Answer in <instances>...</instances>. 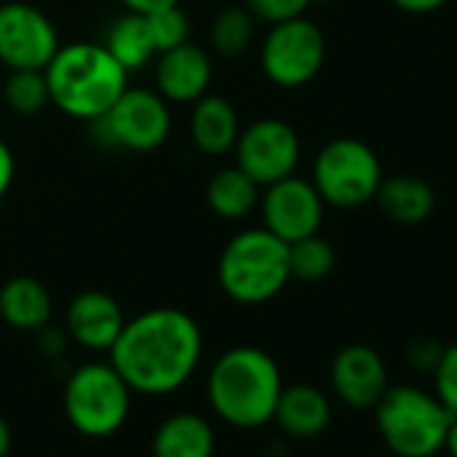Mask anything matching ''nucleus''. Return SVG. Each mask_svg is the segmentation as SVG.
Returning a JSON list of instances; mask_svg holds the SVG:
<instances>
[{"instance_id":"obj_21","label":"nucleus","mask_w":457,"mask_h":457,"mask_svg":"<svg viewBox=\"0 0 457 457\" xmlns=\"http://www.w3.org/2000/svg\"><path fill=\"white\" fill-rule=\"evenodd\" d=\"M204 199H207V207H210L218 218L240 220V218L251 215V212L259 207L262 186H259L248 172H243L237 164H232V167L218 170V172L207 180Z\"/></svg>"},{"instance_id":"obj_2","label":"nucleus","mask_w":457,"mask_h":457,"mask_svg":"<svg viewBox=\"0 0 457 457\" xmlns=\"http://www.w3.org/2000/svg\"><path fill=\"white\" fill-rule=\"evenodd\" d=\"M283 371L278 361L253 345L226 350L207 374V403L226 425L256 430L272 422L283 393Z\"/></svg>"},{"instance_id":"obj_23","label":"nucleus","mask_w":457,"mask_h":457,"mask_svg":"<svg viewBox=\"0 0 457 457\" xmlns=\"http://www.w3.org/2000/svg\"><path fill=\"white\" fill-rule=\"evenodd\" d=\"M256 38V20L248 9H223L210 25V46L220 57H240Z\"/></svg>"},{"instance_id":"obj_11","label":"nucleus","mask_w":457,"mask_h":457,"mask_svg":"<svg viewBox=\"0 0 457 457\" xmlns=\"http://www.w3.org/2000/svg\"><path fill=\"white\" fill-rule=\"evenodd\" d=\"M54 22L22 0L0 4V62L9 71H44L60 49Z\"/></svg>"},{"instance_id":"obj_35","label":"nucleus","mask_w":457,"mask_h":457,"mask_svg":"<svg viewBox=\"0 0 457 457\" xmlns=\"http://www.w3.org/2000/svg\"><path fill=\"white\" fill-rule=\"evenodd\" d=\"M444 449L449 452V457H457V417L452 420V425H449V430H446Z\"/></svg>"},{"instance_id":"obj_27","label":"nucleus","mask_w":457,"mask_h":457,"mask_svg":"<svg viewBox=\"0 0 457 457\" xmlns=\"http://www.w3.org/2000/svg\"><path fill=\"white\" fill-rule=\"evenodd\" d=\"M433 374V395L444 403V409L457 417V345L444 347Z\"/></svg>"},{"instance_id":"obj_10","label":"nucleus","mask_w":457,"mask_h":457,"mask_svg":"<svg viewBox=\"0 0 457 457\" xmlns=\"http://www.w3.org/2000/svg\"><path fill=\"white\" fill-rule=\"evenodd\" d=\"M235 164L262 188L296 172L302 159L299 132L283 119H259L240 129L235 143Z\"/></svg>"},{"instance_id":"obj_31","label":"nucleus","mask_w":457,"mask_h":457,"mask_svg":"<svg viewBox=\"0 0 457 457\" xmlns=\"http://www.w3.org/2000/svg\"><path fill=\"white\" fill-rule=\"evenodd\" d=\"M14 175H17V159H14V151L9 148L6 140H0V202L6 199L12 183H14Z\"/></svg>"},{"instance_id":"obj_24","label":"nucleus","mask_w":457,"mask_h":457,"mask_svg":"<svg viewBox=\"0 0 457 457\" xmlns=\"http://www.w3.org/2000/svg\"><path fill=\"white\" fill-rule=\"evenodd\" d=\"M288 262H291V278L304 283H318L334 272L337 251L320 235H310L288 245Z\"/></svg>"},{"instance_id":"obj_33","label":"nucleus","mask_w":457,"mask_h":457,"mask_svg":"<svg viewBox=\"0 0 457 457\" xmlns=\"http://www.w3.org/2000/svg\"><path fill=\"white\" fill-rule=\"evenodd\" d=\"M121 6L132 14H154V12H162V9H170V6H180V0H121Z\"/></svg>"},{"instance_id":"obj_17","label":"nucleus","mask_w":457,"mask_h":457,"mask_svg":"<svg viewBox=\"0 0 457 457\" xmlns=\"http://www.w3.org/2000/svg\"><path fill=\"white\" fill-rule=\"evenodd\" d=\"M54 312V302L49 288L30 278L17 275L0 286V318H4L14 331H41L49 326Z\"/></svg>"},{"instance_id":"obj_18","label":"nucleus","mask_w":457,"mask_h":457,"mask_svg":"<svg viewBox=\"0 0 457 457\" xmlns=\"http://www.w3.org/2000/svg\"><path fill=\"white\" fill-rule=\"evenodd\" d=\"M215 430L194 411H175L156 428L151 438V457H212Z\"/></svg>"},{"instance_id":"obj_8","label":"nucleus","mask_w":457,"mask_h":457,"mask_svg":"<svg viewBox=\"0 0 457 457\" xmlns=\"http://www.w3.org/2000/svg\"><path fill=\"white\" fill-rule=\"evenodd\" d=\"M95 124L108 145L132 154H148L167 143L172 132V113L170 103L159 92L127 87L108 113Z\"/></svg>"},{"instance_id":"obj_12","label":"nucleus","mask_w":457,"mask_h":457,"mask_svg":"<svg viewBox=\"0 0 457 457\" xmlns=\"http://www.w3.org/2000/svg\"><path fill=\"white\" fill-rule=\"evenodd\" d=\"M267 191L262 194V218L264 228L283 243H296L310 235H318L326 215V202L312 186V180L299 178L296 172L264 186Z\"/></svg>"},{"instance_id":"obj_34","label":"nucleus","mask_w":457,"mask_h":457,"mask_svg":"<svg viewBox=\"0 0 457 457\" xmlns=\"http://www.w3.org/2000/svg\"><path fill=\"white\" fill-rule=\"evenodd\" d=\"M14 446V433H12V425L6 422V417H0V457H9Z\"/></svg>"},{"instance_id":"obj_28","label":"nucleus","mask_w":457,"mask_h":457,"mask_svg":"<svg viewBox=\"0 0 457 457\" xmlns=\"http://www.w3.org/2000/svg\"><path fill=\"white\" fill-rule=\"evenodd\" d=\"M312 4L315 0H245V9L253 14V20H262L272 28L304 17Z\"/></svg>"},{"instance_id":"obj_14","label":"nucleus","mask_w":457,"mask_h":457,"mask_svg":"<svg viewBox=\"0 0 457 457\" xmlns=\"http://www.w3.org/2000/svg\"><path fill=\"white\" fill-rule=\"evenodd\" d=\"M154 79H156V92L167 103L191 105L199 97H204L210 89L212 60L202 46L186 41L175 49L156 54Z\"/></svg>"},{"instance_id":"obj_3","label":"nucleus","mask_w":457,"mask_h":457,"mask_svg":"<svg viewBox=\"0 0 457 457\" xmlns=\"http://www.w3.org/2000/svg\"><path fill=\"white\" fill-rule=\"evenodd\" d=\"M49 103L71 119L97 121L129 87V73L113 60L105 44L76 41L57 49L44 68Z\"/></svg>"},{"instance_id":"obj_16","label":"nucleus","mask_w":457,"mask_h":457,"mask_svg":"<svg viewBox=\"0 0 457 457\" xmlns=\"http://www.w3.org/2000/svg\"><path fill=\"white\" fill-rule=\"evenodd\" d=\"M240 116L237 108L220 95H204L191 103L188 132L194 145L207 156H220L235 148L240 137Z\"/></svg>"},{"instance_id":"obj_29","label":"nucleus","mask_w":457,"mask_h":457,"mask_svg":"<svg viewBox=\"0 0 457 457\" xmlns=\"http://www.w3.org/2000/svg\"><path fill=\"white\" fill-rule=\"evenodd\" d=\"M441 353H444V347L436 339L422 337V339H414L409 345L406 358H409L411 369H417V371H433L436 363H438V358H441Z\"/></svg>"},{"instance_id":"obj_9","label":"nucleus","mask_w":457,"mask_h":457,"mask_svg":"<svg viewBox=\"0 0 457 457\" xmlns=\"http://www.w3.org/2000/svg\"><path fill=\"white\" fill-rule=\"evenodd\" d=\"M326 62V36L307 17L272 25L262 44V71L280 89L310 84Z\"/></svg>"},{"instance_id":"obj_13","label":"nucleus","mask_w":457,"mask_h":457,"mask_svg":"<svg viewBox=\"0 0 457 457\" xmlns=\"http://www.w3.org/2000/svg\"><path fill=\"white\" fill-rule=\"evenodd\" d=\"M331 387L353 409H374L387 385V366L369 345H347L331 361Z\"/></svg>"},{"instance_id":"obj_4","label":"nucleus","mask_w":457,"mask_h":457,"mask_svg":"<svg viewBox=\"0 0 457 457\" xmlns=\"http://www.w3.org/2000/svg\"><path fill=\"white\" fill-rule=\"evenodd\" d=\"M288 243L270 228H243L218 256V286L237 304H267L291 283Z\"/></svg>"},{"instance_id":"obj_6","label":"nucleus","mask_w":457,"mask_h":457,"mask_svg":"<svg viewBox=\"0 0 457 457\" xmlns=\"http://www.w3.org/2000/svg\"><path fill=\"white\" fill-rule=\"evenodd\" d=\"M62 406L68 422L81 436L108 438L124 428L132 411V390L111 361H92L68 377Z\"/></svg>"},{"instance_id":"obj_5","label":"nucleus","mask_w":457,"mask_h":457,"mask_svg":"<svg viewBox=\"0 0 457 457\" xmlns=\"http://www.w3.org/2000/svg\"><path fill=\"white\" fill-rule=\"evenodd\" d=\"M377 430L398 457H433L444 449L452 414L444 403L414 385H395L374 403Z\"/></svg>"},{"instance_id":"obj_30","label":"nucleus","mask_w":457,"mask_h":457,"mask_svg":"<svg viewBox=\"0 0 457 457\" xmlns=\"http://www.w3.org/2000/svg\"><path fill=\"white\" fill-rule=\"evenodd\" d=\"M38 334V347H41V353L44 355H49V358H57V355H62L65 353V347H68V331H62V328H52V326H44L41 331H36Z\"/></svg>"},{"instance_id":"obj_25","label":"nucleus","mask_w":457,"mask_h":457,"mask_svg":"<svg viewBox=\"0 0 457 457\" xmlns=\"http://www.w3.org/2000/svg\"><path fill=\"white\" fill-rule=\"evenodd\" d=\"M4 97L17 116H38L49 105V87L44 71H12L6 79Z\"/></svg>"},{"instance_id":"obj_1","label":"nucleus","mask_w":457,"mask_h":457,"mask_svg":"<svg viewBox=\"0 0 457 457\" xmlns=\"http://www.w3.org/2000/svg\"><path fill=\"white\" fill-rule=\"evenodd\" d=\"M202 347V328L188 312L154 307L127 320L108 353L132 393L170 395L194 377Z\"/></svg>"},{"instance_id":"obj_22","label":"nucleus","mask_w":457,"mask_h":457,"mask_svg":"<svg viewBox=\"0 0 457 457\" xmlns=\"http://www.w3.org/2000/svg\"><path fill=\"white\" fill-rule=\"evenodd\" d=\"M105 49L113 54V60L127 73H135V71L145 68L148 62H154L156 60V44L151 36L148 17L132 14V12L119 17L105 36Z\"/></svg>"},{"instance_id":"obj_15","label":"nucleus","mask_w":457,"mask_h":457,"mask_svg":"<svg viewBox=\"0 0 457 457\" xmlns=\"http://www.w3.org/2000/svg\"><path fill=\"white\" fill-rule=\"evenodd\" d=\"M124 323L127 318L119 302L105 291H81L68 304V315H65L68 337L92 353H108L119 339Z\"/></svg>"},{"instance_id":"obj_32","label":"nucleus","mask_w":457,"mask_h":457,"mask_svg":"<svg viewBox=\"0 0 457 457\" xmlns=\"http://www.w3.org/2000/svg\"><path fill=\"white\" fill-rule=\"evenodd\" d=\"M390 4L398 12H406V14H414V17H425V14L441 12L449 4V0H390Z\"/></svg>"},{"instance_id":"obj_7","label":"nucleus","mask_w":457,"mask_h":457,"mask_svg":"<svg viewBox=\"0 0 457 457\" xmlns=\"http://www.w3.org/2000/svg\"><path fill=\"white\" fill-rule=\"evenodd\" d=\"M382 178L379 156L358 137L328 140L312 162V186L326 204L339 210H355L374 202Z\"/></svg>"},{"instance_id":"obj_19","label":"nucleus","mask_w":457,"mask_h":457,"mask_svg":"<svg viewBox=\"0 0 457 457\" xmlns=\"http://www.w3.org/2000/svg\"><path fill=\"white\" fill-rule=\"evenodd\" d=\"M328 420H331V401L315 385L283 387L272 417V422H278L294 438H312L323 433Z\"/></svg>"},{"instance_id":"obj_26","label":"nucleus","mask_w":457,"mask_h":457,"mask_svg":"<svg viewBox=\"0 0 457 457\" xmlns=\"http://www.w3.org/2000/svg\"><path fill=\"white\" fill-rule=\"evenodd\" d=\"M148 25H151V36L156 44V54L186 44L188 33H191V22L180 12V6H170V9L148 14Z\"/></svg>"},{"instance_id":"obj_20","label":"nucleus","mask_w":457,"mask_h":457,"mask_svg":"<svg viewBox=\"0 0 457 457\" xmlns=\"http://www.w3.org/2000/svg\"><path fill=\"white\" fill-rule=\"evenodd\" d=\"M374 202L387 220L398 226H420L430 218L436 207V194L430 183L417 175H393L382 178Z\"/></svg>"}]
</instances>
